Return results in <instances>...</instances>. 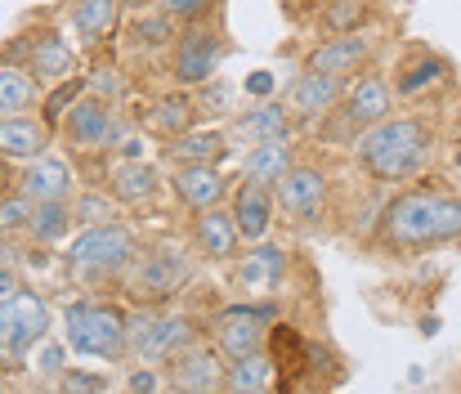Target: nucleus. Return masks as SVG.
I'll list each match as a JSON object with an SVG mask.
<instances>
[{"label":"nucleus","instance_id":"nucleus-35","mask_svg":"<svg viewBox=\"0 0 461 394\" xmlns=\"http://www.w3.org/2000/svg\"><path fill=\"white\" fill-rule=\"evenodd\" d=\"M81 95H86V77H77V72H72V77L54 81V86L41 95V104H36V108H41V122H45L50 131H59V126H63V117H68V108H72Z\"/></svg>","mask_w":461,"mask_h":394},{"label":"nucleus","instance_id":"nucleus-36","mask_svg":"<svg viewBox=\"0 0 461 394\" xmlns=\"http://www.w3.org/2000/svg\"><path fill=\"white\" fill-rule=\"evenodd\" d=\"M274 368H305V336L292 323H269V341H265Z\"/></svg>","mask_w":461,"mask_h":394},{"label":"nucleus","instance_id":"nucleus-15","mask_svg":"<svg viewBox=\"0 0 461 394\" xmlns=\"http://www.w3.org/2000/svg\"><path fill=\"white\" fill-rule=\"evenodd\" d=\"M18 193L32 197V202H72V197H77V170H72L63 157L41 152V157L23 161Z\"/></svg>","mask_w":461,"mask_h":394},{"label":"nucleus","instance_id":"nucleus-26","mask_svg":"<svg viewBox=\"0 0 461 394\" xmlns=\"http://www.w3.org/2000/svg\"><path fill=\"white\" fill-rule=\"evenodd\" d=\"M292 166H296V134L292 139H256L251 152H247V161H242V175L274 188Z\"/></svg>","mask_w":461,"mask_h":394},{"label":"nucleus","instance_id":"nucleus-4","mask_svg":"<svg viewBox=\"0 0 461 394\" xmlns=\"http://www.w3.org/2000/svg\"><path fill=\"white\" fill-rule=\"evenodd\" d=\"M63 341L86 359H122L131 345V314L108 300H72L63 309Z\"/></svg>","mask_w":461,"mask_h":394},{"label":"nucleus","instance_id":"nucleus-31","mask_svg":"<svg viewBox=\"0 0 461 394\" xmlns=\"http://www.w3.org/2000/svg\"><path fill=\"white\" fill-rule=\"evenodd\" d=\"M283 269H287V252L283 247H269L265 238L251 243V252L238 261V287H278L283 282Z\"/></svg>","mask_w":461,"mask_h":394},{"label":"nucleus","instance_id":"nucleus-12","mask_svg":"<svg viewBox=\"0 0 461 394\" xmlns=\"http://www.w3.org/2000/svg\"><path fill=\"white\" fill-rule=\"evenodd\" d=\"M166 372V390H179V394H215L224 390V372H229V359L224 350L211 341H193L188 350H179L170 363H161Z\"/></svg>","mask_w":461,"mask_h":394},{"label":"nucleus","instance_id":"nucleus-7","mask_svg":"<svg viewBox=\"0 0 461 394\" xmlns=\"http://www.w3.org/2000/svg\"><path fill=\"white\" fill-rule=\"evenodd\" d=\"M63 139H68V148H77V152H108V148H117L126 131H131V122L122 117V108L117 104H104V99H95L90 90L68 108V117H63Z\"/></svg>","mask_w":461,"mask_h":394},{"label":"nucleus","instance_id":"nucleus-34","mask_svg":"<svg viewBox=\"0 0 461 394\" xmlns=\"http://www.w3.org/2000/svg\"><path fill=\"white\" fill-rule=\"evenodd\" d=\"M372 18V0H327L318 9V27L327 36H345V32H363Z\"/></svg>","mask_w":461,"mask_h":394},{"label":"nucleus","instance_id":"nucleus-46","mask_svg":"<svg viewBox=\"0 0 461 394\" xmlns=\"http://www.w3.org/2000/svg\"><path fill=\"white\" fill-rule=\"evenodd\" d=\"M453 170H457V175H461V139H457V143H453Z\"/></svg>","mask_w":461,"mask_h":394},{"label":"nucleus","instance_id":"nucleus-40","mask_svg":"<svg viewBox=\"0 0 461 394\" xmlns=\"http://www.w3.org/2000/svg\"><path fill=\"white\" fill-rule=\"evenodd\" d=\"M36 372L63 377V372H68V341H63V345H59V341H41V350H36Z\"/></svg>","mask_w":461,"mask_h":394},{"label":"nucleus","instance_id":"nucleus-10","mask_svg":"<svg viewBox=\"0 0 461 394\" xmlns=\"http://www.w3.org/2000/svg\"><path fill=\"white\" fill-rule=\"evenodd\" d=\"M327 197H331V179L322 166H309V161H296L274 184V202L296 229H313L327 215Z\"/></svg>","mask_w":461,"mask_h":394},{"label":"nucleus","instance_id":"nucleus-25","mask_svg":"<svg viewBox=\"0 0 461 394\" xmlns=\"http://www.w3.org/2000/svg\"><path fill=\"white\" fill-rule=\"evenodd\" d=\"M122 14L126 5L122 0H72L68 18H72V32L81 36V45H104L117 27H122Z\"/></svg>","mask_w":461,"mask_h":394},{"label":"nucleus","instance_id":"nucleus-37","mask_svg":"<svg viewBox=\"0 0 461 394\" xmlns=\"http://www.w3.org/2000/svg\"><path fill=\"white\" fill-rule=\"evenodd\" d=\"M72 220L81 224V229H90V224H113V220H122L117 215V197L113 193H77L72 197Z\"/></svg>","mask_w":461,"mask_h":394},{"label":"nucleus","instance_id":"nucleus-30","mask_svg":"<svg viewBox=\"0 0 461 394\" xmlns=\"http://www.w3.org/2000/svg\"><path fill=\"white\" fill-rule=\"evenodd\" d=\"M224 390H233V394L274 390V359H269V350H251V354H238V359H229Z\"/></svg>","mask_w":461,"mask_h":394},{"label":"nucleus","instance_id":"nucleus-44","mask_svg":"<svg viewBox=\"0 0 461 394\" xmlns=\"http://www.w3.org/2000/svg\"><path fill=\"white\" fill-rule=\"evenodd\" d=\"M242 90H247L251 99H274V72H251Z\"/></svg>","mask_w":461,"mask_h":394},{"label":"nucleus","instance_id":"nucleus-29","mask_svg":"<svg viewBox=\"0 0 461 394\" xmlns=\"http://www.w3.org/2000/svg\"><path fill=\"white\" fill-rule=\"evenodd\" d=\"M36 104H41V81L27 72V63L5 59V63H0V117L32 113Z\"/></svg>","mask_w":461,"mask_h":394},{"label":"nucleus","instance_id":"nucleus-9","mask_svg":"<svg viewBox=\"0 0 461 394\" xmlns=\"http://www.w3.org/2000/svg\"><path fill=\"white\" fill-rule=\"evenodd\" d=\"M274 318H278V305H274V300H260V305H251V300L224 305V309L211 318V336H215V345L224 350V359H238V354L265 350Z\"/></svg>","mask_w":461,"mask_h":394},{"label":"nucleus","instance_id":"nucleus-18","mask_svg":"<svg viewBox=\"0 0 461 394\" xmlns=\"http://www.w3.org/2000/svg\"><path fill=\"white\" fill-rule=\"evenodd\" d=\"M193 247H197L202 261H215V264L238 261V252H242V234H238L233 211H229L224 202L197 211V220H193Z\"/></svg>","mask_w":461,"mask_h":394},{"label":"nucleus","instance_id":"nucleus-43","mask_svg":"<svg viewBox=\"0 0 461 394\" xmlns=\"http://www.w3.org/2000/svg\"><path fill=\"white\" fill-rule=\"evenodd\" d=\"M126 390H166V377L157 372V363H144V368H135L131 377H126Z\"/></svg>","mask_w":461,"mask_h":394},{"label":"nucleus","instance_id":"nucleus-32","mask_svg":"<svg viewBox=\"0 0 461 394\" xmlns=\"http://www.w3.org/2000/svg\"><path fill=\"white\" fill-rule=\"evenodd\" d=\"M175 18L170 14H161V9H144L131 27H126V41H131V50H140V54H161V50H170L175 45Z\"/></svg>","mask_w":461,"mask_h":394},{"label":"nucleus","instance_id":"nucleus-16","mask_svg":"<svg viewBox=\"0 0 461 394\" xmlns=\"http://www.w3.org/2000/svg\"><path fill=\"white\" fill-rule=\"evenodd\" d=\"M170 193H175L179 206L206 211V206H220L229 197V179H224V170L215 161H188V166H175Z\"/></svg>","mask_w":461,"mask_h":394},{"label":"nucleus","instance_id":"nucleus-45","mask_svg":"<svg viewBox=\"0 0 461 394\" xmlns=\"http://www.w3.org/2000/svg\"><path fill=\"white\" fill-rule=\"evenodd\" d=\"M14 291H23V282H18V273L9 264H0V300H9Z\"/></svg>","mask_w":461,"mask_h":394},{"label":"nucleus","instance_id":"nucleus-14","mask_svg":"<svg viewBox=\"0 0 461 394\" xmlns=\"http://www.w3.org/2000/svg\"><path fill=\"white\" fill-rule=\"evenodd\" d=\"M376 45L381 41L367 27L363 32H345V36H327V41H318L305 54V68L327 72V77H354V72L367 68V59L376 54Z\"/></svg>","mask_w":461,"mask_h":394},{"label":"nucleus","instance_id":"nucleus-21","mask_svg":"<svg viewBox=\"0 0 461 394\" xmlns=\"http://www.w3.org/2000/svg\"><path fill=\"white\" fill-rule=\"evenodd\" d=\"M50 139H54V131L41 117H27V113L0 117V161H18L23 166V161L50 152Z\"/></svg>","mask_w":461,"mask_h":394},{"label":"nucleus","instance_id":"nucleus-6","mask_svg":"<svg viewBox=\"0 0 461 394\" xmlns=\"http://www.w3.org/2000/svg\"><path fill=\"white\" fill-rule=\"evenodd\" d=\"M54 327V309L45 296L36 291H14L9 300H0V359L9 368H18Z\"/></svg>","mask_w":461,"mask_h":394},{"label":"nucleus","instance_id":"nucleus-1","mask_svg":"<svg viewBox=\"0 0 461 394\" xmlns=\"http://www.w3.org/2000/svg\"><path fill=\"white\" fill-rule=\"evenodd\" d=\"M461 238V197L439 188H412L381 206L376 243L390 252H426Z\"/></svg>","mask_w":461,"mask_h":394},{"label":"nucleus","instance_id":"nucleus-22","mask_svg":"<svg viewBox=\"0 0 461 394\" xmlns=\"http://www.w3.org/2000/svg\"><path fill=\"white\" fill-rule=\"evenodd\" d=\"M157 188H161V170L144 157L108 166V193L117 197V206H144L157 197Z\"/></svg>","mask_w":461,"mask_h":394},{"label":"nucleus","instance_id":"nucleus-13","mask_svg":"<svg viewBox=\"0 0 461 394\" xmlns=\"http://www.w3.org/2000/svg\"><path fill=\"white\" fill-rule=\"evenodd\" d=\"M336 113H340L345 126H354V131L376 126V122L394 117V90H390V81H385L381 72L363 68V77L345 81V95H340V108H336Z\"/></svg>","mask_w":461,"mask_h":394},{"label":"nucleus","instance_id":"nucleus-23","mask_svg":"<svg viewBox=\"0 0 461 394\" xmlns=\"http://www.w3.org/2000/svg\"><path fill=\"white\" fill-rule=\"evenodd\" d=\"M202 122V108H197V95L193 90H170V95H161V99H153V108L144 113V126L153 134H161V139H175V134L193 131Z\"/></svg>","mask_w":461,"mask_h":394},{"label":"nucleus","instance_id":"nucleus-33","mask_svg":"<svg viewBox=\"0 0 461 394\" xmlns=\"http://www.w3.org/2000/svg\"><path fill=\"white\" fill-rule=\"evenodd\" d=\"M72 202H36L32 206V224H27V234L36 238V243H45V247H54V243H63V238H72Z\"/></svg>","mask_w":461,"mask_h":394},{"label":"nucleus","instance_id":"nucleus-17","mask_svg":"<svg viewBox=\"0 0 461 394\" xmlns=\"http://www.w3.org/2000/svg\"><path fill=\"white\" fill-rule=\"evenodd\" d=\"M229 211H233V224H238L242 243H260V238H269V229H274L278 202H274V188H269V184H256V179L242 175V184H238L233 197H229Z\"/></svg>","mask_w":461,"mask_h":394},{"label":"nucleus","instance_id":"nucleus-20","mask_svg":"<svg viewBox=\"0 0 461 394\" xmlns=\"http://www.w3.org/2000/svg\"><path fill=\"white\" fill-rule=\"evenodd\" d=\"M18 54V63H27V72L36 77V81H63V77H72L77 72V50H72V41H63L59 32H41V36H32L23 50H14Z\"/></svg>","mask_w":461,"mask_h":394},{"label":"nucleus","instance_id":"nucleus-11","mask_svg":"<svg viewBox=\"0 0 461 394\" xmlns=\"http://www.w3.org/2000/svg\"><path fill=\"white\" fill-rule=\"evenodd\" d=\"M197 264L184 247H157V252H140V261L131 264V291L135 300H170L193 282Z\"/></svg>","mask_w":461,"mask_h":394},{"label":"nucleus","instance_id":"nucleus-28","mask_svg":"<svg viewBox=\"0 0 461 394\" xmlns=\"http://www.w3.org/2000/svg\"><path fill=\"white\" fill-rule=\"evenodd\" d=\"M233 131L242 134V139H292L296 134V117L287 113V104H278V99H256L238 122H233Z\"/></svg>","mask_w":461,"mask_h":394},{"label":"nucleus","instance_id":"nucleus-19","mask_svg":"<svg viewBox=\"0 0 461 394\" xmlns=\"http://www.w3.org/2000/svg\"><path fill=\"white\" fill-rule=\"evenodd\" d=\"M345 81H349V77H327V72L305 68V72L292 81V117H296V122H322V117H331V113L340 108Z\"/></svg>","mask_w":461,"mask_h":394},{"label":"nucleus","instance_id":"nucleus-41","mask_svg":"<svg viewBox=\"0 0 461 394\" xmlns=\"http://www.w3.org/2000/svg\"><path fill=\"white\" fill-rule=\"evenodd\" d=\"M59 386H63V390L99 394V390H108V386H113V377H108V372H81V368H68V372L59 377Z\"/></svg>","mask_w":461,"mask_h":394},{"label":"nucleus","instance_id":"nucleus-3","mask_svg":"<svg viewBox=\"0 0 461 394\" xmlns=\"http://www.w3.org/2000/svg\"><path fill=\"white\" fill-rule=\"evenodd\" d=\"M140 238L122 224V220H113V224H90V229H81L72 243H68V252H63V264H68V273H77L81 282H108V278H122V273H131V264L140 261Z\"/></svg>","mask_w":461,"mask_h":394},{"label":"nucleus","instance_id":"nucleus-8","mask_svg":"<svg viewBox=\"0 0 461 394\" xmlns=\"http://www.w3.org/2000/svg\"><path fill=\"white\" fill-rule=\"evenodd\" d=\"M170 50H175V54H170V77H175L179 90H197V86L215 81L220 68H224V54H229V45H224L211 27H202L197 18L175 36Z\"/></svg>","mask_w":461,"mask_h":394},{"label":"nucleus","instance_id":"nucleus-39","mask_svg":"<svg viewBox=\"0 0 461 394\" xmlns=\"http://www.w3.org/2000/svg\"><path fill=\"white\" fill-rule=\"evenodd\" d=\"M32 197H23L18 188L14 193H5L0 197V238H18V234H27V224H32Z\"/></svg>","mask_w":461,"mask_h":394},{"label":"nucleus","instance_id":"nucleus-27","mask_svg":"<svg viewBox=\"0 0 461 394\" xmlns=\"http://www.w3.org/2000/svg\"><path fill=\"white\" fill-rule=\"evenodd\" d=\"M448 81V63L430 50H417L403 59V68L394 72V95L399 99H417V95H430Z\"/></svg>","mask_w":461,"mask_h":394},{"label":"nucleus","instance_id":"nucleus-5","mask_svg":"<svg viewBox=\"0 0 461 394\" xmlns=\"http://www.w3.org/2000/svg\"><path fill=\"white\" fill-rule=\"evenodd\" d=\"M193 341H202V327L188 314H161V309H135L131 314V345L126 354H135L140 363H170L179 350H188Z\"/></svg>","mask_w":461,"mask_h":394},{"label":"nucleus","instance_id":"nucleus-24","mask_svg":"<svg viewBox=\"0 0 461 394\" xmlns=\"http://www.w3.org/2000/svg\"><path fill=\"white\" fill-rule=\"evenodd\" d=\"M170 148H166V157L175 161V166H188V161H229V131H220V126H193V131L175 134V139H166Z\"/></svg>","mask_w":461,"mask_h":394},{"label":"nucleus","instance_id":"nucleus-38","mask_svg":"<svg viewBox=\"0 0 461 394\" xmlns=\"http://www.w3.org/2000/svg\"><path fill=\"white\" fill-rule=\"evenodd\" d=\"M86 90H90L95 99H104V104H117V108H122V99L131 95V81L122 77V68H113V63H99V68L86 77Z\"/></svg>","mask_w":461,"mask_h":394},{"label":"nucleus","instance_id":"nucleus-2","mask_svg":"<svg viewBox=\"0 0 461 394\" xmlns=\"http://www.w3.org/2000/svg\"><path fill=\"white\" fill-rule=\"evenodd\" d=\"M430 157H435V131L417 117H385L354 134V161L376 184L417 179L430 166Z\"/></svg>","mask_w":461,"mask_h":394},{"label":"nucleus","instance_id":"nucleus-42","mask_svg":"<svg viewBox=\"0 0 461 394\" xmlns=\"http://www.w3.org/2000/svg\"><path fill=\"white\" fill-rule=\"evenodd\" d=\"M161 14H170V18H179V23H193V18H202L206 14V0H153Z\"/></svg>","mask_w":461,"mask_h":394}]
</instances>
